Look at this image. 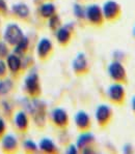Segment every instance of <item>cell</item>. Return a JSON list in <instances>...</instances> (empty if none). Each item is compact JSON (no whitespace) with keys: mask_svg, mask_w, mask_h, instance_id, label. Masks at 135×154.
<instances>
[{"mask_svg":"<svg viewBox=\"0 0 135 154\" xmlns=\"http://www.w3.org/2000/svg\"><path fill=\"white\" fill-rule=\"evenodd\" d=\"M25 90L30 96H37L41 92V85H40V78L37 72H31L26 77L24 81Z\"/></svg>","mask_w":135,"mask_h":154,"instance_id":"obj_8","label":"cell"},{"mask_svg":"<svg viewBox=\"0 0 135 154\" xmlns=\"http://www.w3.org/2000/svg\"><path fill=\"white\" fill-rule=\"evenodd\" d=\"M52 123L59 128H66L69 125V115L63 108H55L51 112Z\"/></svg>","mask_w":135,"mask_h":154,"instance_id":"obj_9","label":"cell"},{"mask_svg":"<svg viewBox=\"0 0 135 154\" xmlns=\"http://www.w3.org/2000/svg\"><path fill=\"white\" fill-rule=\"evenodd\" d=\"M8 46L5 45V42H0V58L8 55Z\"/></svg>","mask_w":135,"mask_h":154,"instance_id":"obj_26","label":"cell"},{"mask_svg":"<svg viewBox=\"0 0 135 154\" xmlns=\"http://www.w3.org/2000/svg\"><path fill=\"white\" fill-rule=\"evenodd\" d=\"M107 96L109 100L114 105H123L126 100V89L124 84L121 83H113L108 87Z\"/></svg>","mask_w":135,"mask_h":154,"instance_id":"obj_3","label":"cell"},{"mask_svg":"<svg viewBox=\"0 0 135 154\" xmlns=\"http://www.w3.org/2000/svg\"><path fill=\"white\" fill-rule=\"evenodd\" d=\"M53 51V45L52 42L47 37H43L37 45V54L41 60H46L50 57Z\"/></svg>","mask_w":135,"mask_h":154,"instance_id":"obj_11","label":"cell"},{"mask_svg":"<svg viewBox=\"0 0 135 154\" xmlns=\"http://www.w3.org/2000/svg\"><path fill=\"white\" fill-rule=\"evenodd\" d=\"M4 130H5V122L2 118H0V134H3Z\"/></svg>","mask_w":135,"mask_h":154,"instance_id":"obj_30","label":"cell"},{"mask_svg":"<svg viewBox=\"0 0 135 154\" xmlns=\"http://www.w3.org/2000/svg\"><path fill=\"white\" fill-rule=\"evenodd\" d=\"M28 46H29V39L27 36H23V38L18 42L17 45H15V54H23L27 51Z\"/></svg>","mask_w":135,"mask_h":154,"instance_id":"obj_21","label":"cell"},{"mask_svg":"<svg viewBox=\"0 0 135 154\" xmlns=\"http://www.w3.org/2000/svg\"><path fill=\"white\" fill-rule=\"evenodd\" d=\"M77 152H78V148L76 145H71L67 150V153H69V154H75Z\"/></svg>","mask_w":135,"mask_h":154,"instance_id":"obj_29","label":"cell"},{"mask_svg":"<svg viewBox=\"0 0 135 154\" xmlns=\"http://www.w3.org/2000/svg\"><path fill=\"white\" fill-rule=\"evenodd\" d=\"M73 13H74L75 17L78 19L85 18V8L79 3L74 4V6H73Z\"/></svg>","mask_w":135,"mask_h":154,"instance_id":"obj_23","label":"cell"},{"mask_svg":"<svg viewBox=\"0 0 135 154\" xmlns=\"http://www.w3.org/2000/svg\"><path fill=\"white\" fill-rule=\"evenodd\" d=\"M23 146H24V149H26L27 151H30V152H37V149H39L37 145L32 140H26Z\"/></svg>","mask_w":135,"mask_h":154,"instance_id":"obj_25","label":"cell"},{"mask_svg":"<svg viewBox=\"0 0 135 154\" xmlns=\"http://www.w3.org/2000/svg\"><path fill=\"white\" fill-rule=\"evenodd\" d=\"M75 124H76L77 128L80 131H85V130H88L91 127L92 121H91V117L85 111H78L75 115Z\"/></svg>","mask_w":135,"mask_h":154,"instance_id":"obj_12","label":"cell"},{"mask_svg":"<svg viewBox=\"0 0 135 154\" xmlns=\"http://www.w3.org/2000/svg\"><path fill=\"white\" fill-rule=\"evenodd\" d=\"M23 36H24V34H23L22 29L17 24H8L5 27L3 33L4 41L11 46L17 45L23 38Z\"/></svg>","mask_w":135,"mask_h":154,"instance_id":"obj_7","label":"cell"},{"mask_svg":"<svg viewBox=\"0 0 135 154\" xmlns=\"http://www.w3.org/2000/svg\"><path fill=\"white\" fill-rule=\"evenodd\" d=\"M26 110L28 111L34 117V122L39 126H44L46 122V105L42 100L37 98L27 100L25 105Z\"/></svg>","mask_w":135,"mask_h":154,"instance_id":"obj_1","label":"cell"},{"mask_svg":"<svg viewBox=\"0 0 135 154\" xmlns=\"http://www.w3.org/2000/svg\"><path fill=\"white\" fill-rule=\"evenodd\" d=\"M39 149L45 153H55L57 152V147L55 143L49 138H44L40 141Z\"/></svg>","mask_w":135,"mask_h":154,"instance_id":"obj_15","label":"cell"},{"mask_svg":"<svg viewBox=\"0 0 135 154\" xmlns=\"http://www.w3.org/2000/svg\"><path fill=\"white\" fill-rule=\"evenodd\" d=\"M11 9H13V13L15 14V15L17 16L18 18H21V19L27 18V17L29 16V14H30L28 6L26 5L25 3H22V2L15 4Z\"/></svg>","mask_w":135,"mask_h":154,"instance_id":"obj_20","label":"cell"},{"mask_svg":"<svg viewBox=\"0 0 135 154\" xmlns=\"http://www.w3.org/2000/svg\"><path fill=\"white\" fill-rule=\"evenodd\" d=\"M8 66L13 72H18L21 69L22 62H21V58L17 54H11L8 56Z\"/></svg>","mask_w":135,"mask_h":154,"instance_id":"obj_19","label":"cell"},{"mask_svg":"<svg viewBox=\"0 0 135 154\" xmlns=\"http://www.w3.org/2000/svg\"><path fill=\"white\" fill-rule=\"evenodd\" d=\"M40 15L45 19H49L50 17L56 14V6L52 2H45L39 8Z\"/></svg>","mask_w":135,"mask_h":154,"instance_id":"obj_16","label":"cell"},{"mask_svg":"<svg viewBox=\"0 0 135 154\" xmlns=\"http://www.w3.org/2000/svg\"><path fill=\"white\" fill-rule=\"evenodd\" d=\"M48 26L49 28H50L51 30H56L57 28L60 27V19H59V17L56 15H53L52 17L48 19Z\"/></svg>","mask_w":135,"mask_h":154,"instance_id":"obj_22","label":"cell"},{"mask_svg":"<svg viewBox=\"0 0 135 154\" xmlns=\"http://www.w3.org/2000/svg\"><path fill=\"white\" fill-rule=\"evenodd\" d=\"M108 75L110 79L115 83H121V84H126L128 82L127 70L123 63L118 60H114L109 63L107 68Z\"/></svg>","mask_w":135,"mask_h":154,"instance_id":"obj_2","label":"cell"},{"mask_svg":"<svg viewBox=\"0 0 135 154\" xmlns=\"http://www.w3.org/2000/svg\"><path fill=\"white\" fill-rule=\"evenodd\" d=\"M85 19L94 26L103 25L105 21L102 13V8H100L98 4H91L85 8Z\"/></svg>","mask_w":135,"mask_h":154,"instance_id":"obj_5","label":"cell"},{"mask_svg":"<svg viewBox=\"0 0 135 154\" xmlns=\"http://www.w3.org/2000/svg\"><path fill=\"white\" fill-rule=\"evenodd\" d=\"M55 36L59 45L67 46L71 41V37H72V27L70 25L60 26V27L56 29Z\"/></svg>","mask_w":135,"mask_h":154,"instance_id":"obj_13","label":"cell"},{"mask_svg":"<svg viewBox=\"0 0 135 154\" xmlns=\"http://www.w3.org/2000/svg\"><path fill=\"white\" fill-rule=\"evenodd\" d=\"M123 151H124L125 153H132L133 152V146H132L131 144H126V145L124 146V148H123Z\"/></svg>","mask_w":135,"mask_h":154,"instance_id":"obj_28","label":"cell"},{"mask_svg":"<svg viewBox=\"0 0 135 154\" xmlns=\"http://www.w3.org/2000/svg\"><path fill=\"white\" fill-rule=\"evenodd\" d=\"M13 87V83L9 80H5V81H0V95L8 93L9 90Z\"/></svg>","mask_w":135,"mask_h":154,"instance_id":"obj_24","label":"cell"},{"mask_svg":"<svg viewBox=\"0 0 135 154\" xmlns=\"http://www.w3.org/2000/svg\"><path fill=\"white\" fill-rule=\"evenodd\" d=\"M15 124L17 128L21 131H24L28 128V117L27 114L23 111H20L15 116Z\"/></svg>","mask_w":135,"mask_h":154,"instance_id":"obj_17","label":"cell"},{"mask_svg":"<svg viewBox=\"0 0 135 154\" xmlns=\"http://www.w3.org/2000/svg\"><path fill=\"white\" fill-rule=\"evenodd\" d=\"M95 142V136L93 132L88 131V130H85V131H82L81 134H79L76 142V146L78 149L82 150L85 147L87 146H92Z\"/></svg>","mask_w":135,"mask_h":154,"instance_id":"obj_14","label":"cell"},{"mask_svg":"<svg viewBox=\"0 0 135 154\" xmlns=\"http://www.w3.org/2000/svg\"><path fill=\"white\" fill-rule=\"evenodd\" d=\"M6 72V64L3 60L0 59V77H3Z\"/></svg>","mask_w":135,"mask_h":154,"instance_id":"obj_27","label":"cell"},{"mask_svg":"<svg viewBox=\"0 0 135 154\" xmlns=\"http://www.w3.org/2000/svg\"><path fill=\"white\" fill-rule=\"evenodd\" d=\"M112 109L108 105H100L95 111L96 121L100 127H106L112 119Z\"/></svg>","mask_w":135,"mask_h":154,"instance_id":"obj_6","label":"cell"},{"mask_svg":"<svg viewBox=\"0 0 135 154\" xmlns=\"http://www.w3.org/2000/svg\"><path fill=\"white\" fill-rule=\"evenodd\" d=\"M133 37L135 38V25H134V27H133Z\"/></svg>","mask_w":135,"mask_h":154,"instance_id":"obj_33","label":"cell"},{"mask_svg":"<svg viewBox=\"0 0 135 154\" xmlns=\"http://www.w3.org/2000/svg\"><path fill=\"white\" fill-rule=\"evenodd\" d=\"M131 109H132V112H133L135 115V95L131 99Z\"/></svg>","mask_w":135,"mask_h":154,"instance_id":"obj_32","label":"cell"},{"mask_svg":"<svg viewBox=\"0 0 135 154\" xmlns=\"http://www.w3.org/2000/svg\"><path fill=\"white\" fill-rule=\"evenodd\" d=\"M102 13L106 21L112 22L117 20L122 15V8L114 0H107L102 6Z\"/></svg>","mask_w":135,"mask_h":154,"instance_id":"obj_4","label":"cell"},{"mask_svg":"<svg viewBox=\"0 0 135 154\" xmlns=\"http://www.w3.org/2000/svg\"><path fill=\"white\" fill-rule=\"evenodd\" d=\"M6 8H8V6H6V3L4 2V0H0V11H6Z\"/></svg>","mask_w":135,"mask_h":154,"instance_id":"obj_31","label":"cell"},{"mask_svg":"<svg viewBox=\"0 0 135 154\" xmlns=\"http://www.w3.org/2000/svg\"><path fill=\"white\" fill-rule=\"evenodd\" d=\"M72 67L74 72L78 75H82L88 72V61L84 53H78L72 62Z\"/></svg>","mask_w":135,"mask_h":154,"instance_id":"obj_10","label":"cell"},{"mask_svg":"<svg viewBox=\"0 0 135 154\" xmlns=\"http://www.w3.org/2000/svg\"><path fill=\"white\" fill-rule=\"evenodd\" d=\"M18 147V142L15 136L13 134H6L2 139V148L5 151H14Z\"/></svg>","mask_w":135,"mask_h":154,"instance_id":"obj_18","label":"cell"}]
</instances>
